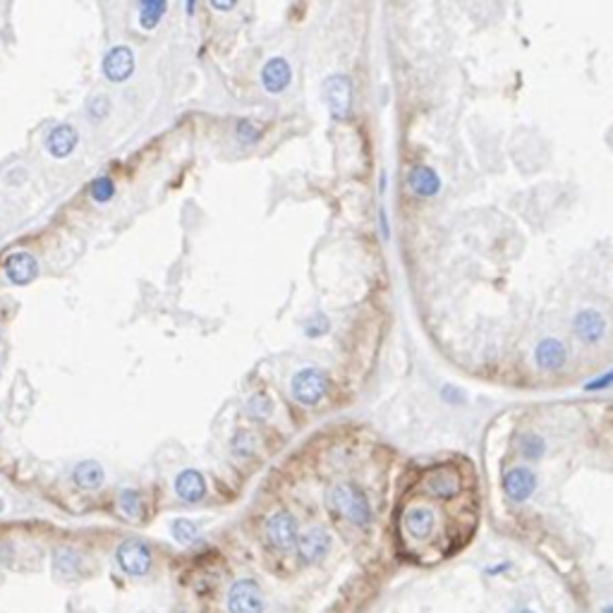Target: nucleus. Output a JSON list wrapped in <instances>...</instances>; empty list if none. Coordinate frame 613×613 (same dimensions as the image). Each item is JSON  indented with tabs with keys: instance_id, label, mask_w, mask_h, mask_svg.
<instances>
[{
	"instance_id": "39448f33",
	"label": "nucleus",
	"mask_w": 613,
	"mask_h": 613,
	"mask_svg": "<svg viewBox=\"0 0 613 613\" xmlns=\"http://www.w3.org/2000/svg\"><path fill=\"white\" fill-rule=\"evenodd\" d=\"M116 558H118V566L127 575H132V578H142L151 568V551L149 546L139 539L122 541L116 551Z\"/></svg>"
},
{
	"instance_id": "f3484780",
	"label": "nucleus",
	"mask_w": 613,
	"mask_h": 613,
	"mask_svg": "<svg viewBox=\"0 0 613 613\" xmlns=\"http://www.w3.org/2000/svg\"><path fill=\"white\" fill-rule=\"evenodd\" d=\"M175 493L184 503H199L206 493V479L202 472L184 470L175 477Z\"/></svg>"
},
{
	"instance_id": "4be33fe9",
	"label": "nucleus",
	"mask_w": 613,
	"mask_h": 613,
	"mask_svg": "<svg viewBox=\"0 0 613 613\" xmlns=\"http://www.w3.org/2000/svg\"><path fill=\"white\" fill-rule=\"evenodd\" d=\"M89 194H91V199H94V202L106 204V202H111V199L116 197V184H113L111 177L101 175V177H96V180L91 182Z\"/></svg>"
},
{
	"instance_id": "a211bd4d",
	"label": "nucleus",
	"mask_w": 613,
	"mask_h": 613,
	"mask_svg": "<svg viewBox=\"0 0 613 613\" xmlns=\"http://www.w3.org/2000/svg\"><path fill=\"white\" fill-rule=\"evenodd\" d=\"M72 479H74V484L82 486V489H86V491L99 489V486L103 484V468L96 463V460H84V463H79L77 468H74Z\"/></svg>"
},
{
	"instance_id": "a878e982",
	"label": "nucleus",
	"mask_w": 613,
	"mask_h": 613,
	"mask_svg": "<svg viewBox=\"0 0 613 613\" xmlns=\"http://www.w3.org/2000/svg\"><path fill=\"white\" fill-rule=\"evenodd\" d=\"M108 108H111V103H108L106 96H101V94L91 96L89 103H86V113H89L91 120H103V118L108 116Z\"/></svg>"
},
{
	"instance_id": "473e14b6",
	"label": "nucleus",
	"mask_w": 613,
	"mask_h": 613,
	"mask_svg": "<svg viewBox=\"0 0 613 613\" xmlns=\"http://www.w3.org/2000/svg\"><path fill=\"white\" fill-rule=\"evenodd\" d=\"M601 613H613V606H606V609H601Z\"/></svg>"
},
{
	"instance_id": "412c9836",
	"label": "nucleus",
	"mask_w": 613,
	"mask_h": 613,
	"mask_svg": "<svg viewBox=\"0 0 613 613\" xmlns=\"http://www.w3.org/2000/svg\"><path fill=\"white\" fill-rule=\"evenodd\" d=\"M170 532H173V536H175V541H180V544H192V541L199 536L197 525H194L192 520H184V518L173 520Z\"/></svg>"
},
{
	"instance_id": "20e7f679",
	"label": "nucleus",
	"mask_w": 613,
	"mask_h": 613,
	"mask_svg": "<svg viewBox=\"0 0 613 613\" xmlns=\"http://www.w3.org/2000/svg\"><path fill=\"white\" fill-rule=\"evenodd\" d=\"M609 331V321L606 317L594 307H582L580 312H575L573 317V333L578 335V340H582L584 345H596L606 338Z\"/></svg>"
},
{
	"instance_id": "393cba45",
	"label": "nucleus",
	"mask_w": 613,
	"mask_h": 613,
	"mask_svg": "<svg viewBox=\"0 0 613 613\" xmlns=\"http://www.w3.org/2000/svg\"><path fill=\"white\" fill-rule=\"evenodd\" d=\"M247 412L252 417H257V420H266V417L273 412V405H271V400L266 398L264 393H257V395H252V398H249Z\"/></svg>"
},
{
	"instance_id": "423d86ee",
	"label": "nucleus",
	"mask_w": 613,
	"mask_h": 613,
	"mask_svg": "<svg viewBox=\"0 0 613 613\" xmlns=\"http://www.w3.org/2000/svg\"><path fill=\"white\" fill-rule=\"evenodd\" d=\"M228 611L230 613H262L264 596L254 580H237L228 592Z\"/></svg>"
},
{
	"instance_id": "0eeeda50",
	"label": "nucleus",
	"mask_w": 613,
	"mask_h": 613,
	"mask_svg": "<svg viewBox=\"0 0 613 613\" xmlns=\"http://www.w3.org/2000/svg\"><path fill=\"white\" fill-rule=\"evenodd\" d=\"M266 539L273 549L285 551L297 544V523L287 511H278L266 523Z\"/></svg>"
},
{
	"instance_id": "c756f323",
	"label": "nucleus",
	"mask_w": 613,
	"mask_h": 613,
	"mask_svg": "<svg viewBox=\"0 0 613 613\" xmlns=\"http://www.w3.org/2000/svg\"><path fill=\"white\" fill-rule=\"evenodd\" d=\"M441 398L446 400L448 405H458V403H463L465 393L460 388H455V386H443L441 388Z\"/></svg>"
},
{
	"instance_id": "f8f14e48",
	"label": "nucleus",
	"mask_w": 613,
	"mask_h": 613,
	"mask_svg": "<svg viewBox=\"0 0 613 613\" xmlns=\"http://www.w3.org/2000/svg\"><path fill=\"white\" fill-rule=\"evenodd\" d=\"M5 276L15 285H29L39 276V262L29 252H15L5 259Z\"/></svg>"
},
{
	"instance_id": "9d476101",
	"label": "nucleus",
	"mask_w": 613,
	"mask_h": 613,
	"mask_svg": "<svg viewBox=\"0 0 613 613\" xmlns=\"http://www.w3.org/2000/svg\"><path fill=\"white\" fill-rule=\"evenodd\" d=\"M103 77L108 79V82H116L120 84L125 82V79L132 77L134 72V53L132 48L127 46H116L111 48V51L106 53V58H103Z\"/></svg>"
},
{
	"instance_id": "6ab92c4d",
	"label": "nucleus",
	"mask_w": 613,
	"mask_h": 613,
	"mask_svg": "<svg viewBox=\"0 0 613 613\" xmlns=\"http://www.w3.org/2000/svg\"><path fill=\"white\" fill-rule=\"evenodd\" d=\"M166 10H168V3H164V0H146V3L139 5V24H142L144 29H154V26L164 19Z\"/></svg>"
},
{
	"instance_id": "ddd939ff",
	"label": "nucleus",
	"mask_w": 613,
	"mask_h": 613,
	"mask_svg": "<svg viewBox=\"0 0 613 613\" xmlns=\"http://www.w3.org/2000/svg\"><path fill=\"white\" fill-rule=\"evenodd\" d=\"M534 362L541 372H558L568 362V348L558 338H541L534 348Z\"/></svg>"
},
{
	"instance_id": "c85d7f7f",
	"label": "nucleus",
	"mask_w": 613,
	"mask_h": 613,
	"mask_svg": "<svg viewBox=\"0 0 613 613\" xmlns=\"http://www.w3.org/2000/svg\"><path fill=\"white\" fill-rule=\"evenodd\" d=\"M611 386H613V369H609L606 374H601V376H596V379H592V381L584 383V390L589 393V390H606Z\"/></svg>"
},
{
	"instance_id": "2eb2a0df",
	"label": "nucleus",
	"mask_w": 613,
	"mask_h": 613,
	"mask_svg": "<svg viewBox=\"0 0 613 613\" xmlns=\"http://www.w3.org/2000/svg\"><path fill=\"white\" fill-rule=\"evenodd\" d=\"M77 142H79L77 129H74L72 125L63 122V125H56V127L48 132L46 146H48V151H51L53 159H67V156L74 151Z\"/></svg>"
},
{
	"instance_id": "7ed1b4c3",
	"label": "nucleus",
	"mask_w": 613,
	"mask_h": 613,
	"mask_svg": "<svg viewBox=\"0 0 613 613\" xmlns=\"http://www.w3.org/2000/svg\"><path fill=\"white\" fill-rule=\"evenodd\" d=\"M328 393V376L324 369L307 367L292 376V398L302 405H317Z\"/></svg>"
},
{
	"instance_id": "bb28decb",
	"label": "nucleus",
	"mask_w": 613,
	"mask_h": 613,
	"mask_svg": "<svg viewBox=\"0 0 613 613\" xmlns=\"http://www.w3.org/2000/svg\"><path fill=\"white\" fill-rule=\"evenodd\" d=\"M326 331H328V319L324 317V314H317V317H312L305 324V333L309 338H319V335H324Z\"/></svg>"
},
{
	"instance_id": "4468645a",
	"label": "nucleus",
	"mask_w": 613,
	"mask_h": 613,
	"mask_svg": "<svg viewBox=\"0 0 613 613\" xmlns=\"http://www.w3.org/2000/svg\"><path fill=\"white\" fill-rule=\"evenodd\" d=\"M408 187L415 197L429 199L441 192V177H438V173L429 166H415L410 168L408 173Z\"/></svg>"
},
{
	"instance_id": "2f4dec72",
	"label": "nucleus",
	"mask_w": 613,
	"mask_h": 613,
	"mask_svg": "<svg viewBox=\"0 0 613 613\" xmlns=\"http://www.w3.org/2000/svg\"><path fill=\"white\" fill-rule=\"evenodd\" d=\"M379 218H381V228H383V237H388V221H386V211H381V214H379Z\"/></svg>"
},
{
	"instance_id": "72a5a7b5",
	"label": "nucleus",
	"mask_w": 613,
	"mask_h": 613,
	"mask_svg": "<svg viewBox=\"0 0 613 613\" xmlns=\"http://www.w3.org/2000/svg\"><path fill=\"white\" fill-rule=\"evenodd\" d=\"M515 613H532V611H527V609H523V611H515Z\"/></svg>"
},
{
	"instance_id": "7c9ffc66",
	"label": "nucleus",
	"mask_w": 613,
	"mask_h": 613,
	"mask_svg": "<svg viewBox=\"0 0 613 613\" xmlns=\"http://www.w3.org/2000/svg\"><path fill=\"white\" fill-rule=\"evenodd\" d=\"M211 8H214V10H232V8H235V3H218V0H214V3H211Z\"/></svg>"
},
{
	"instance_id": "6e6552de",
	"label": "nucleus",
	"mask_w": 613,
	"mask_h": 613,
	"mask_svg": "<svg viewBox=\"0 0 613 613\" xmlns=\"http://www.w3.org/2000/svg\"><path fill=\"white\" fill-rule=\"evenodd\" d=\"M324 99L328 103V111L333 118H345L350 113L352 103V84L345 74H333L324 82Z\"/></svg>"
},
{
	"instance_id": "cd10ccee",
	"label": "nucleus",
	"mask_w": 613,
	"mask_h": 613,
	"mask_svg": "<svg viewBox=\"0 0 613 613\" xmlns=\"http://www.w3.org/2000/svg\"><path fill=\"white\" fill-rule=\"evenodd\" d=\"M237 137H240V142H245V144H254L259 139V129L249 120H240L237 122Z\"/></svg>"
},
{
	"instance_id": "dca6fc26",
	"label": "nucleus",
	"mask_w": 613,
	"mask_h": 613,
	"mask_svg": "<svg viewBox=\"0 0 613 613\" xmlns=\"http://www.w3.org/2000/svg\"><path fill=\"white\" fill-rule=\"evenodd\" d=\"M292 79L290 65H287L285 58H271L269 63L264 65L262 70V84L269 94H280V91L287 89Z\"/></svg>"
},
{
	"instance_id": "f03ea898",
	"label": "nucleus",
	"mask_w": 613,
	"mask_h": 613,
	"mask_svg": "<svg viewBox=\"0 0 613 613\" xmlns=\"http://www.w3.org/2000/svg\"><path fill=\"white\" fill-rule=\"evenodd\" d=\"M331 508L357 527H367L372 523V506L365 491L352 481H340L331 489Z\"/></svg>"
},
{
	"instance_id": "b1692460",
	"label": "nucleus",
	"mask_w": 613,
	"mask_h": 613,
	"mask_svg": "<svg viewBox=\"0 0 613 613\" xmlns=\"http://www.w3.org/2000/svg\"><path fill=\"white\" fill-rule=\"evenodd\" d=\"M53 568H56L58 575H72L74 568H77V556L70 549H58L56 556H53Z\"/></svg>"
},
{
	"instance_id": "5701e85b",
	"label": "nucleus",
	"mask_w": 613,
	"mask_h": 613,
	"mask_svg": "<svg viewBox=\"0 0 613 613\" xmlns=\"http://www.w3.org/2000/svg\"><path fill=\"white\" fill-rule=\"evenodd\" d=\"M118 503H120L122 515H125V518H129V520H137L139 513H142V498H139V493L134 489L120 491V501H118Z\"/></svg>"
},
{
	"instance_id": "aec40b11",
	"label": "nucleus",
	"mask_w": 613,
	"mask_h": 613,
	"mask_svg": "<svg viewBox=\"0 0 613 613\" xmlns=\"http://www.w3.org/2000/svg\"><path fill=\"white\" fill-rule=\"evenodd\" d=\"M520 453H523L525 460H539L546 453V441L536 433H525L520 438Z\"/></svg>"
},
{
	"instance_id": "9b49d317",
	"label": "nucleus",
	"mask_w": 613,
	"mask_h": 613,
	"mask_svg": "<svg viewBox=\"0 0 613 613\" xmlns=\"http://www.w3.org/2000/svg\"><path fill=\"white\" fill-rule=\"evenodd\" d=\"M297 549V556H300L302 563H314L319 561V558H324L331 549V536L326 530L321 527H312L307 530L305 534L297 539L295 544Z\"/></svg>"
},
{
	"instance_id": "1a4fd4ad",
	"label": "nucleus",
	"mask_w": 613,
	"mask_h": 613,
	"mask_svg": "<svg viewBox=\"0 0 613 613\" xmlns=\"http://www.w3.org/2000/svg\"><path fill=\"white\" fill-rule=\"evenodd\" d=\"M536 489V475L525 465H515L503 475V491L515 503H525Z\"/></svg>"
},
{
	"instance_id": "f257e3e1",
	"label": "nucleus",
	"mask_w": 613,
	"mask_h": 613,
	"mask_svg": "<svg viewBox=\"0 0 613 613\" xmlns=\"http://www.w3.org/2000/svg\"><path fill=\"white\" fill-rule=\"evenodd\" d=\"M479 506L477 493L465 498H436L422 491L417 501H410L400 513V530L403 536L415 546H422L433 558H446L475 534Z\"/></svg>"
}]
</instances>
